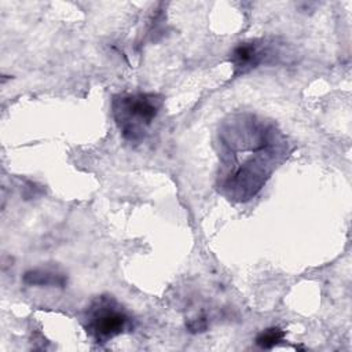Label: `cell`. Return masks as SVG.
Listing matches in <instances>:
<instances>
[{
	"mask_svg": "<svg viewBox=\"0 0 352 352\" xmlns=\"http://www.w3.org/2000/svg\"><path fill=\"white\" fill-rule=\"evenodd\" d=\"M286 144L274 122L250 113L231 116L219 131L220 191L239 202L253 198L286 155Z\"/></svg>",
	"mask_w": 352,
	"mask_h": 352,
	"instance_id": "1",
	"label": "cell"
},
{
	"mask_svg": "<svg viewBox=\"0 0 352 352\" xmlns=\"http://www.w3.org/2000/svg\"><path fill=\"white\" fill-rule=\"evenodd\" d=\"M82 326L95 342L106 344L131 330L132 318L113 296L100 294L88 304L82 316Z\"/></svg>",
	"mask_w": 352,
	"mask_h": 352,
	"instance_id": "3",
	"label": "cell"
},
{
	"mask_svg": "<svg viewBox=\"0 0 352 352\" xmlns=\"http://www.w3.org/2000/svg\"><path fill=\"white\" fill-rule=\"evenodd\" d=\"M285 338V331L279 327H268L258 333L256 337V344L261 349H272L278 344H280Z\"/></svg>",
	"mask_w": 352,
	"mask_h": 352,
	"instance_id": "6",
	"label": "cell"
},
{
	"mask_svg": "<svg viewBox=\"0 0 352 352\" xmlns=\"http://www.w3.org/2000/svg\"><path fill=\"white\" fill-rule=\"evenodd\" d=\"M23 282L32 286H47V287H65L67 276L63 271L56 267H37L29 270L23 275Z\"/></svg>",
	"mask_w": 352,
	"mask_h": 352,
	"instance_id": "5",
	"label": "cell"
},
{
	"mask_svg": "<svg viewBox=\"0 0 352 352\" xmlns=\"http://www.w3.org/2000/svg\"><path fill=\"white\" fill-rule=\"evenodd\" d=\"M267 56H270V45L263 40L239 43L230 52V62L234 67V76L249 73L263 63Z\"/></svg>",
	"mask_w": 352,
	"mask_h": 352,
	"instance_id": "4",
	"label": "cell"
},
{
	"mask_svg": "<svg viewBox=\"0 0 352 352\" xmlns=\"http://www.w3.org/2000/svg\"><path fill=\"white\" fill-rule=\"evenodd\" d=\"M162 104V96L154 92L116 95L111 100V113L122 138L133 143L143 140Z\"/></svg>",
	"mask_w": 352,
	"mask_h": 352,
	"instance_id": "2",
	"label": "cell"
}]
</instances>
